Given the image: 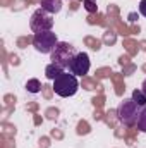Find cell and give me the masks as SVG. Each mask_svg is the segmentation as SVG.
<instances>
[{"mask_svg":"<svg viewBox=\"0 0 146 148\" xmlns=\"http://www.w3.org/2000/svg\"><path fill=\"white\" fill-rule=\"evenodd\" d=\"M141 110H143V107L139 103H136L132 98H126L117 107V119L124 126H136Z\"/></svg>","mask_w":146,"mask_h":148,"instance_id":"6da1fadb","label":"cell"},{"mask_svg":"<svg viewBox=\"0 0 146 148\" xmlns=\"http://www.w3.org/2000/svg\"><path fill=\"white\" fill-rule=\"evenodd\" d=\"M77 53H79V52L76 50V47H72L71 43H67V41H59L57 47L53 48V52L50 53V59H52L53 64L60 66L62 69H65V67L69 69L72 59Z\"/></svg>","mask_w":146,"mask_h":148,"instance_id":"7a4b0ae2","label":"cell"},{"mask_svg":"<svg viewBox=\"0 0 146 148\" xmlns=\"http://www.w3.org/2000/svg\"><path fill=\"white\" fill-rule=\"evenodd\" d=\"M79 90V81L74 74H60L57 79H53V91L62 97V98H69L77 93Z\"/></svg>","mask_w":146,"mask_h":148,"instance_id":"3957f363","label":"cell"},{"mask_svg":"<svg viewBox=\"0 0 146 148\" xmlns=\"http://www.w3.org/2000/svg\"><path fill=\"white\" fill-rule=\"evenodd\" d=\"M29 28L35 33H43V31H52L53 28V17L50 12H46L45 9H36L29 19Z\"/></svg>","mask_w":146,"mask_h":148,"instance_id":"277c9868","label":"cell"},{"mask_svg":"<svg viewBox=\"0 0 146 148\" xmlns=\"http://www.w3.org/2000/svg\"><path fill=\"white\" fill-rule=\"evenodd\" d=\"M59 40L53 31H43V33H35L33 36V47L40 53H52L53 48L57 47Z\"/></svg>","mask_w":146,"mask_h":148,"instance_id":"5b68a950","label":"cell"},{"mask_svg":"<svg viewBox=\"0 0 146 148\" xmlns=\"http://www.w3.org/2000/svg\"><path fill=\"white\" fill-rule=\"evenodd\" d=\"M89 67H91V62H89V55L84 53V52H79L76 57L72 59L71 66H69V71L74 76H84V74L89 73Z\"/></svg>","mask_w":146,"mask_h":148,"instance_id":"8992f818","label":"cell"},{"mask_svg":"<svg viewBox=\"0 0 146 148\" xmlns=\"http://www.w3.org/2000/svg\"><path fill=\"white\" fill-rule=\"evenodd\" d=\"M40 5H41V9H45L52 16L53 14H59L62 10V0H41Z\"/></svg>","mask_w":146,"mask_h":148,"instance_id":"52a82bcc","label":"cell"},{"mask_svg":"<svg viewBox=\"0 0 146 148\" xmlns=\"http://www.w3.org/2000/svg\"><path fill=\"white\" fill-rule=\"evenodd\" d=\"M45 74H46V77L48 79H57L60 74H64V69L60 67V66H57V64H48L46 66V69H45Z\"/></svg>","mask_w":146,"mask_h":148,"instance_id":"ba28073f","label":"cell"},{"mask_svg":"<svg viewBox=\"0 0 146 148\" xmlns=\"http://www.w3.org/2000/svg\"><path fill=\"white\" fill-rule=\"evenodd\" d=\"M131 98H132L136 103H139L141 107H146V95L143 93V90H134Z\"/></svg>","mask_w":146,"mask_h":148,"instance_id":"9c48e42d","label":"cell"},{"mask_svg":"<svg viewBox=\"0 0 146 148\" xmlns=\"http://www.w3.org/2000/svg\"><path fill=\"white\" fill-rule=\"evenodd\" d=\"M40 88H41V83H40L38 79H28V83H26V90H28L29 93H38Z\"/></svg>","mask_w":146,"mask_h":148,"instance_id":"30bf717a","label":"cell"},{"mask_svg":"<svg viewBox=\"0 0 146 148\" xmlns=\"http://www.w3.org/2000/svg\"><path fill=\"white\" fill-rule=\"evenodd\" d=\"M138 129L141 131V133H146V107H143V110L139 114V117H138Z\"/></svg>","mask_w":146,"mask_h":148,"instance_id":"8fae6325","label":"cell"},{"mask_svg":"<svg viewBox=\"0 0 146 148\" xmlns=\"http://www.w3.org/2000/svg\"><path fill=\"white\" fill-rule=\"evenodd\" d=\"M84 9H86L88 12H96V10H98V7L95 5L93 0H84Z\"/></svg>","mask_w":146,"mask_h":148,"instance_id":"7c38bea8","label":"cell"},{"mask_svg":"<svg viewBox=\"0 0 146 148\" xmlns=\"http://www.w3.org/2000/svg\"><path fill=\"white\" fill-rule=\"evenodd\" d=\"M139 14L143 17H146V0H141L139 2Z\"/></svg>","mask_w":146,"mask_h":148,"instance_id":"4fadbf2b","label":"cell"},{"mask_svg":"<svg viewBox=\"0 0 146 148\" xmlns=\"http://www.w3.org/2000/svg\"><path fill=\"white\" fill-rule=\"evenodd\" d=\"M141 90H143V93L146 95V79L143 81V86H141Z\"/></svg>","mask_w":146,"mask_h":148,"instance_id":"5bb4252c","label":"cell"}]
</instances>
